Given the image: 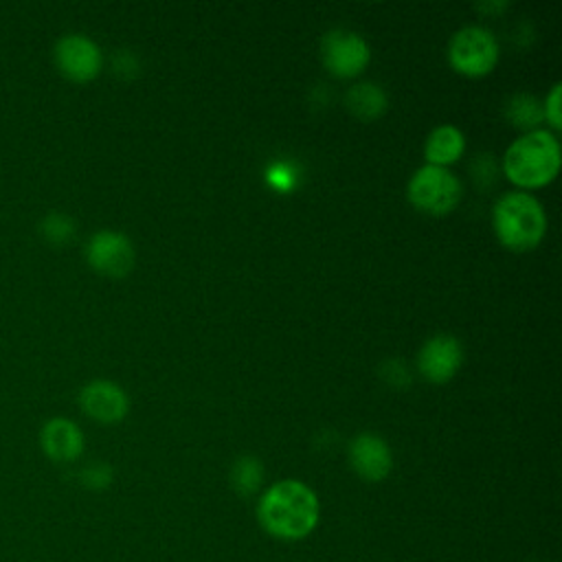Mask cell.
Returning <instances> with one entry per match:
<instances>
[{"mask_svg":"<svg viewBox=\"0 0 562 562\" xmlns=\"http://www.w3.org/2000/svg\"><path fill=\"white\" fill-rule=\"evenodd\" d=\"M349 463L360 479L378 483L391 474L393 454L380 435L360 432L349 443Z\"/></svg>","mask_w":562,"mask_h":562,"instance_id":"cell-11","label":"cell"},{"mask_svg":"<svg viewBox=\"0 0 562 562\" xmlns=\"http://www.w3.org/2000/svg\"><path fill=\"white\" fill-rule=\"evenodd\" d=\"M112 70H114L119 77H132V75H136L138 64H136V59H134L132 53L119 50V53L112 57Z\"/></svg>","mask_w":562,"mask_h":562,"instance_id":"cell-21","label":"cell"},{"mask_svg":"<svg viewBox=\"0 0 562 562\" xmlns=\"http://www.w3.org/2000/svg\"><path fill=\"white\" fill-rule=\"evenodd\" d=\"M261 529L283 542L307 538L321 520L316 492L296 479H283L263 490L257 503Z\"/></svg>","mask_w":562,"mask_h":562,"instance_id":"cell-1","label":"cell"},{"mask_svg":"<svg viewBox=\"0 0 562 562\" xmlns=\"http://www.w3.org/2000/svg\"><path fill=\"white\" fill-rule=\"evenodd\" d=\"M450 66L465 77H483L498 61V42L483 26H463L448 46Z\"/></svg>","mask_w":562,"mask_h":562,"instance_id":"cell-5","label":"cell"},{"mask_svg":"<svg viewBox=\"0 0 562 562\" xmlns=\"http://www.w3.org/2000/svg\"><path fill=\"white\" fill-rule=\"evenodd\" d=\"M86 261L99 274L121 279L134 266V246L123 233L97 231L86 244Z\"/></svg>","mask_w":562,"mask_h":562,"instance_id":"cell-7","label":"cell"},{"mask_svg":"<svg viewBox=\"0 0 562 562\" xmlns=\"http://www.w3.org/2000/svg\"><path fill=\"white\" fill-rule=\"evenodd\" d=\"M380 373H382L384 382L391 384L393 389H406L411 384V373L402 360H386V364H382Z\"/></svg>","mask_w":562,"mask_h":562,"instance_id":"cell-20","label":"cell"},{"mask_svg":"<svg viewBox=\"0 0 562 562\" xmlns=\"http://www.w3.org/2000/svg\"><path fill=\"white\" fill-rule=\"evenodd\" d=\"M81 411L99 424H116L130 411L127 393L112 380H92L79 391Z\"/></svg>","mask_w":562,"mask_h":562,"instance_id":"cell-9","label":"cell"},{"mask_svg":"<svg viewBox=\"0 0 562 562\" xmlns=\"http://www.w3.org/2000/svg\"><path fill=\"white\" fill-rule=\"evenodd\" d=\"M463 349L461 342L450 334H437L419 349L417 369L419 373L435 384L448 382L461 367Z\"/></svg>","mask_w":562,"mask_h":562,"instance_id":"cell-10","label":"cell"},{"mask_svg":"<svg viewBox=\"0 0 562 562\" xmlns=\"http://www.w3.org/2000/svg\"><path fill=\"white\" fill-rule=\"evenodd\" d=\"M114 479V472L108 463L103 461H92L88 463L86 468L79 470V483L86 487V490H92V492H101V490H108L110 483Z\"/></svg>","mask_w":562,"mask_h":562,"instance_id":"cell-18","label":"cell"},{"mask_svg":"<svg viewBox=\"0 0 562 562\" xmlns=\"http://www.w3.org/2000/svg\"><path fill=\"white\" fill-rule=\"evenodd\" d=\"M53 59L57 70L77 83L92 81L103 68V53L94 40L83 33H66L55 42Z\"/></svg>","mask_w":562,"mask_h":562,"instance_id":"cell-6","label":"cell"},{"mask_svg":"<svg viewBox=\"0 0 562 562\" xmlns=\"http://www.w3.org/2000/svg\"><path fill=\"white\" fill-rule=\"evenodd\" d=\"M507 7V2H498V4H479V9H490V11H494V9H505Z\"/></svg>","mask_w":562,"mask_h":562,"instance_id":"cell-22","label":"cell"},{"mask_svg":"<svg viewBox=\"0 0 562 562\" xmlns=\"http://www.w3.org/2000/svg\"><path fill=\"white\" fill-rule=\"evenodd\" d=\"M345 105L353 116L362 121H373L386 110V94L378 83L362 81L347 90Z\"/></svg>","mask_w":562,"mask_h":562,"instance_id":"cell-14","label":"cell"},{"mask_svg":"<svg viewBox=\"0 0 562 562\" xmlns=\"http://www.w3.org/2000/svg\"><path fill=\"white\" fill-rule=\"evenodd\" d=\"M560 160L558 138L549 130H531L507 147L503 171L514 184L538 189L558 176Z\"/></svg>","mask_w":562,"mask_h":562,"instance_id":"cell-2","label":"cell"},{"mask_svg":"<svg viewBox=\"0 0 562 562\" xmlns=\"http://www.w3.org/2000/svg\"><path fill=\"white\" fill-rule=\"evenodd\" d=\"M542 114L553 130L562 127V86L560 83H553V88L549 90L542 103Z\"/></svg>","mask_w":562,"mask_h":562,"instance_id":"cell-19","label":"cell"},{"mask_svg":"<svg viewBox=\"0 0 562 562\" xmlns=\"http://www.w3.org/2000/svg\"><path fill=\"white\" fill-rule=\"evenodd\" d=\"M86 446L81 428L68 417H50L40 428V448L55 463H72Z\"/></svg>","mask_w":562,"mask_h":562,"instance_id":"cell-12","label":"cell"},{"mask_svg":"<svg viewBox=\"0 0 562 562\" xmlns=\"http://www.w3.org/2000/svg\"><path fill=\"white\" fill-rule=\"evenodd\" d=\"M263 481V465L255 457H239L231 468V485L239 496L259 492Z\"/></svg>","mask_w":562,"mask_h":562,"instance_id":"cell-16","label":"cell"},{"mask_svg":"<svg viewBox=\"0 0 562 562\" xmlns=\"http://www.w3.org/2000/svg\"><path fill=\"white\" fill-rule=\"evenodd\" d=\"M463 149H465V138L461 130H457L454 125L435 127L424 143V156L432 167H446L457 162Z\"/></svg>","mask_w":562,"mask_h":562,"instance_id":"cell-13","label":"cell"},{"mask_svg":"<svg viewBox=\"0 0 562 562\" xmlns=\"http://www.w3.org/2000/svg\"><path fill=\"white\" fill-rule=\"evenodd\" d=\"M408 200L424 213L446 215L461 200V182L446 167L424 165L408 180Z\"/></svg>","mask_w":562,"mask_h":562,"instance_id":"cell-4","label":"cell"},{"mask_svg":"<svg viewBox=\"0 0 562 562\" xmlns=\"http://www.w3.org/2000/svg\"><path fill=\"white\" fill-rule=\"evenodd\" d=\"M37 233L40 237L53 246V248H64L68 246L75 235H77V224L75 220L68 215V213H61V211H50L46 213L40 224H37Z\"/></svg>","mask_w":562,"mask_h":562,"instance_id":"cell-15","label":"cell"},{"mask_svg":"<svg viewBox=\"0 0 562 562\" xmlns=\"http://www.w3.org/2000/svg\"><path fill=\"white\" fill-rule=\"evenodd\" d=\"M321 53L327 70L342 79L360 75L369 64L367 42L358 33L342 31V29H334L325 33L321 42Z\"/></svg>","mask_w":562,"mask_h":562,"instance_id":"cell-8","label":"cell"},{"mask_svg":"<svg viewBox=\"0 0 562 562\" xmlns=\"http://www.w3.org/2000/svg\"><path fill=\"white\" fill-rule=\"evenodd\" d=\"M507 119L516 125V127H525V130H533L540 121H544L542 114V103L527 92H518L509 99L507 103Z\"/></svg>","mask_w":562,"mask_h":562,"instance_id":"cell-17","label":"cell"},{"mask_svg":"<svg viewBox=\"0 0 562 562\" xmlns=\"http://www.w3.org/2000/svg\"><path fill=\"white\" fill-rule=\"evenodd\" d=\"M492 222L501 244L516 252L536 248L547 231L542 204L525 191H509L501 195L494 204Z\"/></svg>","mask_w":562,"mask_h":562,"instance_id":"cell-3","label":"cell"}]
</instances>
